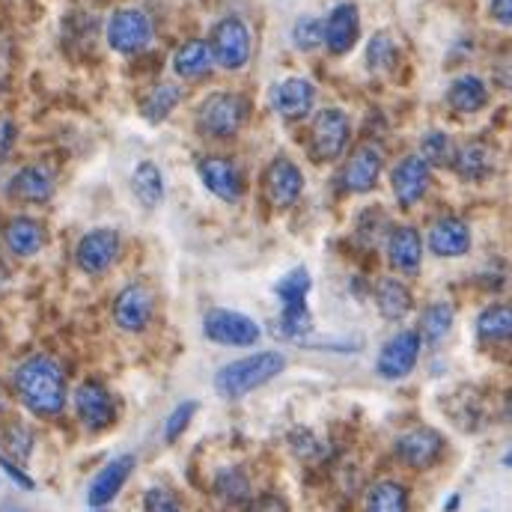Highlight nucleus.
Returning a JSON list of instances; mask_svg holds the SVG:
<instances>
[{
    "label": "nucleus",
    "instance_id": "f257e3e1",
    "mask_svg": "<svg viewBox=\"0 0 512 512\" xmlns=\"http://www.w3.org/2000/svg\"><path fill=\"white\" fill-rule=\"evenodd\" d=\"M15 390L21 402L42 417H54L66 405V376L48 355H36L15 370Z\"/></svg>",
    "mask_w": 512,
    "mask_h": 512
},
{
    "label": "nucleus",
    "instance_id": "f03ea898",
    "mask_svg": "<svg viewBox=\"0 0 512 512\" xmlns=\"http://www.w3.org/2000/svg\"><path fill=\"white\" fill-rule=\"evenodd\" d=\"M283 367H286V358L280 352H256V355H248L242 361L221 367L215 376V387L227 399H242L256 387L277 379L283 373Z\"/></svg>",
    "mask_w": 512,
    "mask_h": 512
},
{
    "label": "nucleus",
    "instance_id": "7ed1b4c3",
    "mask_svg": "<svg viewBox=\"0 0 512 512\" xmlns=\"http://www.w3.org/2000/svg\"><path fill=\"white\" fill-rule=\"evenodd\" d=\"M248 120V105L236 93H215L203 102L200 108V131L215 137V140H230L239 134V128Z\"/></svg>",
    "mask_w": 512,
    "mask_h": 512
},
{
    "label": "nucleus",
    "instance_id": "20e7f679",
    "mask_svg": "<svg viewBox=\"0 0 512 512\" xmlns=\"http://www.w3.org/2000/svg\"><path fill=\"white\" fill-rule=\"evenodd\" d=\"M212 57L221 69L227 72H239L242 66H248L251 60V30L242 18L230 15V18H221L215 27H212Z\"/></svg>",
    "mask_w": 512,
    "mask_h": 512
},
{
    "label": "nucleus",
    "instance_id": "39448f33",
    "mask_svg": "<svg viewBox=\"0 0 512 512\" xmlns=\"http://www.w3.org/2000/svg\"><path fill=\"white\" fill-rule=\"evenodd\" d=\"M203 334L218 346H236V349L256 346L262 337L254 319L236 310H209L203 319Z\"/></svg>",
    "mask_w": 512,
    "mask_h": 512
},
{
    "label": "nucleus",
    "instance_id": "423d86ee",
    "mask_svg": "<svg viewBox=\"0 0 512 512\" xmlns=\"http://www.w3.org/2000/svg\"><path fill=\"white\" fill-rule=\"evenodd\" d=\"M310 146L319 161H337L349 146V117L340 108L319 111L310 128Z\"/></svg>",
    "mask_w": 512,
    "mask_h": 512
},
{
    "label": "nucleus",
    "instance_id": "0eeeda50",
    "mask_svg": "<svg viewBox=\"0 0 512 512\" xmlns=\"http://www.w3.org/2000/svg\"><path fill=\"white\" fill-rule=\"evenodd\" d=\"M420 346H423L420 331H399V334H393V337L384 343L382 355H379V361H376L379 376L387 379V382L405 379V376L417 367Z\"/></svg>",
    "mask_w": 512,
    "mask_h": 512
},
{
    "label": "nucleus",
    "instance_id": "6e6552de",
    "mask_svg": "<svg viewBox=\"0 0 512 512\" xmlns=\"http://www.w3.org/2000/svg\"><path fill=\"white\" fill-rule=\"evenodd\" d=\"M152 42V21L140 9H120L108 21V45L120 54H137Z\"/></svg>",
    "mask_w": 512,
    "mask_h": 512
},
{
    "label": "nucleus",
    "instance_id": "1a4fd4ad",
    "mask_svg": "<svg viewBox=\"0 0 512 512\" xmlns=\"http://www.w3.org/2000/svg\"><path fill=\"white\" fill-rule=\"evenodd\" d=\"M262 188L274 209H289L304 191V173L295 161H289L286 155H277L262 176Z\"/></svg>",
    "mask_w": 512,
    "mask_h": 512
},
{
    "label": "nucleus",
    "instance_id": "9d476101",
    "mask_svg": "<svg viewBox=\"0 0 512 512\" xmlns=\"http://www.w3.org/2000/svg\"><path fill=\"white\" fill-rule=\"evenodd\" d=\"M197 173L203 179V185L224 203H239L245 194V176L239 170L236 161L221 158V155H209L197 164Z\"/></svg>",
    "mask_w": 512,
    "mask_h": 512
},
{
    "label": "nucleus",
    "instance_id": "9b49d317",
    "mask_svg": "<svg viewBox=\"0 0 512 512\" xmlns=\"http://www.w3.org/2000/svg\"><path fill=\"white\" fill-rule=\"evenodd\" d=\"M316 102V87L307 78H286L280 84L271 87L268 93V105L277 117L283 120H301L313 111Z\"/></svg>",
    "mask_w": 512,
    "mask_h": 512
},
{
    "label": "nucleus",
    "instance_id": "f8f14e48",
    "mask_svg": "<svg viewBox=\"0 0 512 512\" xmlns=\"http://www.w3.org/2000/svg\"><path fill=\"white\" fill-rule=\"evenodd\" d=\"M432 164L423 155H405L396 167H393V194L399 200V206H414L432 182Z\"/></svg>",
    "mask_w": 512,
    "mask_h": 512
},
{
    "label": "nucleus",
    "instance_id": "ddd939ff",
    "mask_svg": "<svg viewBox=\"0 0 512 512\" xmlns=\"http://www.w3.org/2000/svg\"><path fill=\"white\" fill-rule=\"evenodd\" d=\"M75 411H78L81 423L87 429H93V432L108 429L114 423V417H117L111 393L99 382H84L75 390Z\"/></svg>",
    "mask_w": 512,
    "mask_h": 512
},
{
    "label": "nucleus",
    "instance_id": "4468645a",
    "mask_svg": "<svg viewBox=\"0 0 512 512\" xmlns=\"http://www.w3.org/2000/svg\"><path fill=\"white\" fill-rule=\"evenodd\" d=\"M384 167V155L379 146L373 143H364L352 152L346 170H343V182L349 191L355 194H370L376 185H379V176H382Z\"/></svg>",
    "mask_w": 512,
    "mask_h": 512
},
{
    "label": "nucleus",
    "instance_id": "2eb2a0df",
    "mask_svg": "<svg viewBox=\"0 0 512 512\" xmlns=\"http://www.w3.org/2000/svg\"><path fill=\"white\" fill-rule=\"evenodd\" d=\"M120 256V236L114 230H93L78 242V265L87 274H102L114 265V259Z\"/></svg>",
    "mask_w": 512,
    "mask_h": 512
},
{
    "label": "nucleus",
    "instance_id": "dca6fc26",
    "mask_svg": "<svg viewBox=\"0 0 512 512\" xmlns=\"http://www.w3.org/2000/svg\"><path fill=\"white\" fill-rule=\"evenodd\" d=\"M444 453V438L435 432V429H414V432H405L399 441H396V456L411 465V468H429L441 459Z\"/></svg>",
    "mask_w": 512,
    "mask_h": 512
},
{
    "label": "nucleus",
    "instance_id": "f3484780",
    "mask_svg": "<svg viewBox=\"0 0 512 512\" xmlns=\"http://www.w3.org/2000/svg\"><path fill=\"white\" fill-rule=\"evenodd\" d=\"M361 33V15L355 3H337L331 15L325 18V45L331 54H346L358 42Z\"/></svg>",
    "mask_w": 512,
    "mask_h": 512
},
{
    "label": "nucleus",
    "instance_id": "a211bd4d",
    "mask_svg": "<svg viewBox=\"0 0 512 512\" xmlns=\"http://www.w3.org/2000/svg\"><path fill=\"white\" fill-rule=\"evenodd\" d=\"M114 319L123 331H143L152 319V292L143 283L126 286L114 301Z\"/></svg>",
    "mask_w": 512,
    "mask_h": 512
},
{
    "label": "nucleus",
    "instance_id": "6ab92c4d",
    "mask_svg": "<svg viewBox=\"0 0 512 512\" xmlns=\"http://www.w3.org/2000/svg\"><path fill=\"white\" fill-rule=\"evenodd\" d=\"M131 471H134V456H117L114 462H108V465L96 474V480L90 483V492H87L90 507H96V510L108 507V504L120 495V489L126 486Z\"/></svg>",
    "mask_w": 512,
    "mask_h": 512
},
{
    "label": "nucleus",
    "instance_id": "aec40b11",
    "mask_svg": "<svg viewBox=\"0 0 512 512\" xmlns=\"http://www.w3.org/2000/svg\"><path fill=\"white\" fill-rule=\"evenodd\" d=\"M426 242L435 256H462L471 251V230L459 218H441L432 224Z\"/></svg>",
    "mask_w": 512,
    "mask_h": 512
},
{
    "label": "nucleus",
    "instance_id": "412c9836",
    "mask_svg": "<svg viewBox=\"0 0 512 512\" xmlns=\"http://www.w3.org/2000/svg\"><path fill=\"white\" fill-rule=\"evenodd\" d=\"M387 259L396 271L414 274L423 259V239L414 227H396L387 239Z\"/></svg>",
    "mask_w": 512,
    "mask_h": 512
},
{
    "label": "nucleus",
    "instance_id": "4be33fe9",
    "mask_svg": "<svg viewBox=\"0 0 512 512\" xmlns=\"http://www.w3.org/2000/svg\"><path fill=\"white\" fill-rule=\"evenodd\" d=\"M9 191L24 200V203H45L54 194V176L48 167L42 164H30L24 170H18L9 182Z\"/></svg>",
    "mask_w": 512,
    "mask_h": 512
},
{
    "label": "nucleus",
    "instance_id": "5701e85b",
    "mask_svg": "<svg viewBox=\"0 0 512 512\" xmlns=\"http://www.w3.org/2000/svg\"><path fill=\"white\" fill-rule=\"evenodd\" d=\"M212 63H215V57H212V45L209 42H203V39H191V42H185L179 51H176V57H173V69H176V75L179 78H203L209 69H212Z\"/></svg>",
    "mask_w": 512,
    "mask_h": 512
},
{
    "label": "nucleus",
    "instance_id": "b1692460",
    "mask_svg": "<svg viewBox=\"0 0 512 512\" xmlns=\"http://www.w3.org/2000/svg\"><path fill=\"white\" fill-rule=\"evenodd\" d=\"M447 102L453 111L459 114H477L486 102H489V90L477 75H462L450 84L447 90Z\"/></svg>",
    "mask_w": 512,
    "mask_h": 512
},
{
    "label": "nucleus",
    "instance_id": "393cba45",
    "mask_svg": "<svg viewBox=\"0 0 512 512\" xmlns=\"http://www.w3.org/2000/svg\"><path fill=\"white\" fill-rule=\"evenodd\" d=\"M6 245H9V251L15 256H33L42 251V245H45V230L36 224V221H30V218H15V221H9V227H6Z\"/></svg>",
    "mask_w": 512,
    "mask_h": 512
},
{
    "label": "nucleus",
    "instance_id": "a878e982",
    "mask_svg": "<svg viewBox=\"0 0 512 512\" xmlns=\"http://www.w3.org/2000/svg\"><path fill=\"white\" fill-rule=\"evenodd\" d=\"M131 191L146 209H155L164 200V176H161V170L152 161H140L134 176H131Z\"/></svg>",
    "mask_w": 512,
    "mask_h": 512
},
{
    "label": "nucleus",
    "instance_id": "bb28decb",
    "mask_svg": "<svg viewBox=\"0 0 512 512\" xmlns=\"http://www.w3.org/2000/svg\"><path fill=\"white\" fill-rule=\"evenodd\" d=\"M376 304H379V313L387 322H396L411 310V292H408V286L402 280L384 277L379 289H376Z\"/></svg>",
    "mask_w": 512,
    "mask_h": 512
},
{
    "label": "nucleus",
    "instance_id": "cd10ccee",
    "mask_svg": "<svg viewBox=\"0 0 512 512\" xmlns=\"http://www.w3.org/2000/svg\"><path fill=\"white\" fill-rule=\"evenodd\" d=\"M453 167L465 179H483L492 170V152L483 143H465L453 155Z\"/></svg>",
    "mask_w": 512,
    "mask_h": 512
},
{
    "label": "nucleus",
    "instance_id": "c85d7f7f",
    "mask_svg": "<svg viewBox=\"0 0 512 512\" xmlns=\"http://www.w3.org/2000/svg\"><path fill=\"white\" fill-rule=\"evenodd\" d=\"M367 512H408V492L402 483L384 480L367 492Z\"/></svg>",
    "mask_w": 512,
    "mask_h": 512
},
{
    "label": "nucleus",
    "instance_id": "c756f323",
    "mask_svg": "<svg viewBox=\"0 0 512 512\" xmlns=\"http://www.w3.org/2000/svg\"><path fill=\"white\" fill-rule=\"evenodd\" d=\"M215 492H218V498H221L224 504H230V507H242V504L251 501V483H248V477H245L239 468L221 471V474L215 477Z\"/></svg>",
    "mask_w": 512,
    "mask_h": 512
},
{
    "label": "nucleus",
    "instance_id": "7c9ffc66",
    "mask_svg": "<svg viewBox=\"0 0 512 512\" xmlns=\"http://www.w3.org/2000/svg\"><path fill=\"white\" fill-rule=\"evenodd\" d=\"M477 331L483 340H510L512 337V307L510 304H495L486 307L477 319Z\"/></svg>",
    "mask_w": 512,
    "mask_h": 512
},
{
    "label": "nucleus",
    "instance_id": "2f4dec72",
    "mask_svg": "<svg viewBox=\"0 0 512 512\" xmlns=\"http://www.w3.org/2000/svg\"><path fill=\"white\" fill-rule=\"evenodd\" d=\"M450 328H453V307L450 304L438 301V304L426 307V313L420 319V337L426 343H441Z\"/></svg>",
    "mask_w": 512,
    "mask_h": 512
},
{
    "label": "nucleus",
    "instance_id": "473e14b6",
    "mask_svg": "<svg viewBox=\"0 0 512 512\" xmlns=\"http://www.w3.org/2000/svg\"><path fill=\"white\" fill-rule=\"evenodd\" d=\"M277 298L283 304H307L310 295V271L307 268H292L289 274H283L274 286Z\"/></svg>",
    "mask_w": 512,
    "mask_h": 512
},
{
    "label": "nucleus",
    "instance_id": "72a5a7b5",
    "mask_svg": "<svg viewBox=\"0 0 512 512\" xmlns=\"http://www.w3.org/2000/svg\"><path fill=\"white\" fill-rule=\"evenodd\" d=\"M179 105V87L173 84H161L149 93V99L143 102V117L149 123H161L167 120V114Z\"/></svg>",
    "mask_w": 512,
    "mask_h": 512
},
{
    "label": "nucleus",
    "instance_id": "f704fd0d",
    "mask_svg": "<svg viewBox=\"0 0 512 512\" xmlns=\"http://www.w3.org/2000/svg\"><path fill=\"white\" fill-rule=\"evenodd\" d=\"M292 42L298 51H316L325 45V21L316 15H301L292 27Z\"/></svg>",
    "mask_w": 512,
    "mask_h": 512
},
{
    "label": "nucleus",
    "instance_id": "c9c22d12",
    "mask_svg": "<svg viewBox=\"0 0 512 512\" xmlns=\"http://www.w3.org/2000/svg\"><path fill=\"white\" fill-rule=\"evenodd\" d=\"M420 155H423L429 164H435V167H447V164H453L456 149H453V143H450V137H447V134L432 131V134H426V137H423Z\"/></svg>",
    "mask_w": 512,
    "mask_h": 512
},
{
    "label": "nucleus",
    "instance_id": "e433bc0d",
    "mask_svg": "<svg viewBox=\"0 0 512 512\" xmlns=\"http://www.w3.org/2000/svg\"><path fill=\"white\" fill-rule=\"evenodd\" d=\"M393 63H396V45H393V39L387 33H376L370 39V48H367V66L373 72H387V69H393Z\"/></svg>",
    "mask_w": 512,
    "mask_h": 512
},
{
    "label": "nucleus",
    "instance_id": "4c0bfd02",
    "mask_svg": "<svg viewBox=\"0 0 512 512\" xmlns=\"http://www.w3.org/2000/svg\"><path fill=\"white\" fill-rule=\"evenodd\" d=\"M143 510L146 512H182V504H179V498H176L170 489H161V486H155V489H149V492L143 495Z\"/></svg>",
    "mask_w": 512,
    "mask_h": 512
},
{
    "label": "nucleus",
    "instance_id": "58836bf2",
    "mask_svg": "<svg viewBox=\"0 0 512 512\" xmlns=\"http://www.w3.org/2000/svg\"><path fill=\"white\" fill-rule=\"evenodd\" d=\"M197 414V402H182L170 417H167V426H164V438L167 441H176L185 429H188V423H191V417Z\"/></svg>",
    "mask_w": 512,
    "mask_h": 512
},
{
    "label": "nucleus",
    "instance_id": "ea45409f",
    "mask_svg": "<svg viewBox=\"0 0 512 512\" xmlns=\"http://www.w3.org/2000/svg\"><path fill=\"white\" fill-rule=\"evenodd\" d=\"M15 123L12 120H6V117H0V161L12 152V146H15Z\"/></svg>",
    "mask_w": 512,
    "mask_h": 512
},
{
    "label": "nucleus",
    "instance_id": "a19ab883",
    "mask_svg": "<svg viewBox=\"0 0 512 512\" xmlns=\"http://www.w3.org/2000/svg\"><path fill=\"white\" fill-rule=\"evenodd\" d=\"M0 468H3V471H6V477H9V480H15L21 489H33V480H30V477H27V474H24L18 465H12L6 456H0Z\"/></svg>",
    "mask_w": 512,
    "mask_h": 512
},
{
    "label": "nucleus",
    "instance_id": "79ce46f5",
    "mask_svg": "<svg viewBox=\"0 0 512 512\" xmlns=\"http://www.w3.org/2000/svg\"><path fill=\"white\" fill-rule=\"evenodd\" d=\"M492 6V18L504 27H512V0H489Z\"/></svg>",
    "mask_w": 512,
    "mask_h": 512
},
{
    "label": "nucleus",
    "instance_id": "37998d69",
    "mask_svg": "<svg viewBox=\"0 0 512 512\" xmlns=\"http://www.w3.org/2000/svg\"><path fill=\"white\" fill-rule=\"evenodd\" d=\"M254 512H289V510H286V504H283L280 498L265 495V498H259V501H256Z\"/></svg>",
    "mask_w": 512,
    "mask_h": 512
},
{
    "label": "nucleus",
    "instance_id": "c03bdc74",
    "mask_svg": "<svg viewBox=\"0 0 512 512\" xmlns=\"http://www.w3.org/2000/svg\"><path fill=\"white\" fill-rule=\"evenodd\" d=\"M504 462H507V465H510V468H512V450H510V453H507V459H504Z\"/></svg>",
    "mask_w": 512,
    "mask_h": 512
},
{
    "label": "nucleus",
    "instance_id": "a18cd8bd",
    "mask_svg": "<svg viewBox=\"0 0 512 512\" xmlns=\"http://www.w3.org/2000/svg\"><path fill=\"white\" fill-rule=\"evenodd\" d=\"M510 417H512V396H510Z\"/></svg>",
    "mask_w": 512,
    "mask_h": 512
},
{
    "label": "nucleus",
    "instance_id": "49530a36",
    "mask_svg": "<svg viewBox=\"0 0 512 512\" xmlns=\"http://www.w3.org/2000/svg\"><path fill=\"white\" fill-rule=\"evenodd\" d=\"M96 512H105V510H96Z\"/></svg>",
    "mask_w": 512,
    "mask_h": 512
}]
</instances>
